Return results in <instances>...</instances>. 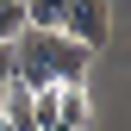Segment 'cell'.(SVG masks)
Wrapping results in <instances>:
<instances>
[{"mask_svg":"<svg viewBox=\"0 0 131 131\" xmlns=\"http://www.w3.org/2000/svg\"><path fill=\"white\" fill-rule=\"evenodd\" d=\"M88 88L81 81H56V131H88Z\"/></svg>","mask_w":131,"mask_h":131,"instance_id":"obj_3","label":"cell"},{"mask_svg":"<svg viewBox=\"0 0 131 131\" xmlns=\"http://www.w3.org/2000/svg\"><path fill=\"white\" fill-rule=\"evenodd\" d=\"M88 62L94 50L75 38H62V31H19L13 38V75H19V88H56V81H88Z\"/></svg>","mask_w":131,"mask_h":131,"instance_id":"obj_1","label":"cell"},{"mask_svg":"<svg viewBox=\"0 0 131 131\" xmlns=\"http://www.w3.org/2000/svg\"><path fill=\"white\" fill-rule=\"evenodd\" d=\"M25 31V0H0V44H13Z\"/></svg>","mask_w":131,"mask_h":131,"instance_id":"obj_5","label":"cell"},{"mask_svg":"<svg viewBox=\"0 0 131 131\" xmlns=\"http://www.w3.org/2000/svg\"><path fill=\"white\" fill-rule=\"evenodd\" d=\"M62 6H69V0H25V25L31 31H56L62 25Z\"/></svg>","mask_w":131,"mask_h":131,"instance_id":"obj_4","label":"cell"},{"mask_svg":"<svg viewBox=\"0 0 131 131\" xmlns=\"http://www.w3.org/2000/svg\"><path fill=\"white\" fill-rule=\"evenodd\" d=\"M56 31L75 38V44H88V50H100V44L112 38V0H69Z\"/></svg>","mask_w":131,"mask_h":131,"instance_id":"obj_2","label":"cell"}]
</instances>
